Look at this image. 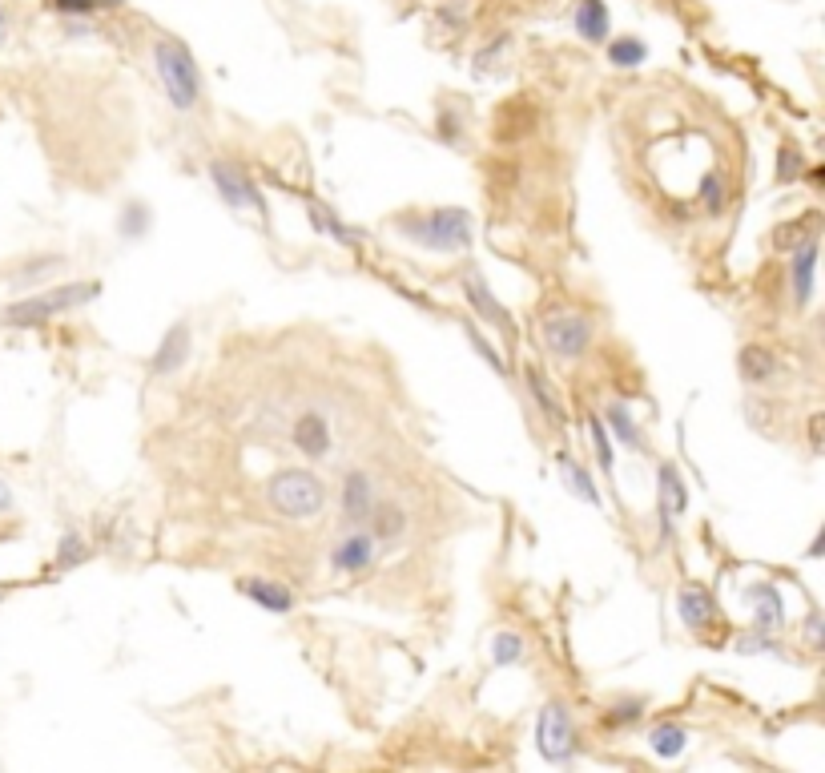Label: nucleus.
<instances>
[{
	"mask_svg": "<svg viewBox=\"0 0 825 773\" xmlns=\"http://www.w3.org/2000/svg\"><path fill=\"white\" fill-rule=\"evenodd\" d=\"M101 294V282L89 278V282H65V286H49V290H37L29 298H17L13 306H5V327H41V323H53L57 315H69L77 306L93 302Z\"/></svg>",
	"mask_w": 825,
	"mask_h": 773,
	"instance_id": "3",
	"label": "nucleus"
},
{
	"mask_svg": "<svg viewBox=\"0 0 825 773\" xmlns=\"http://www.w3.org/2000/svg\"><path fill=\"white\" fill-rule=\"evenodd\" d=\"M190 351H194V331H190V323H186V319L170 323V331L161 335V343H157L153 355H149V375H153V379L178 375V371L190 363Z\"/></svg>",
	"mask_w": 825,
	"mask_h": 773,
	"instance_id": "8",
	"label": "nucleus"
},
{
	"mask_svg": "<svg viewBox=\"0 0 825 773\" xmlns=\"http://www.w3.org/2000/svg\"><path fill=\"white\" fill-rule=\"evenodd\" d=\"M809 447L821 451V415H809Z\"/></svg>",
	"mask_w": 825,
	"mask_h": 773,
	"instance_id": "43",
	"label": "nucleus"
},
{
	"mask_svg": "<svg viewBox=\"0 0 825 773\" xmlns=\"http://www.w3.org/2000/svg\"><path fill=\"white\" fill-rule=\"evenodd\" d=\"M210 182H214V190L222 194L226 206L250 210V214H258V218H266V198H262V190H258L238 166H230V162H210Z\"/></svg>",
	"mask_w": 825,
	"mask_h": 773,
	"instance_id": "7",
	"label": "nucleus"
},
{
	"mask_svg": "<svg viewBox=\"0 0 825 773\" xmlns=\"http://www.w3.org/2000/svg\"><path fill=\"white\" fill-rule=\"evenodd\" d=\"M463 298L471 302V311H475L483 323H491L495 331H508V335H512V315H508V306L491 294V286L483 282L479 270H467V274H463Z\"/></svg>",
	"mask_w": 825,
	"mask_h": 773,
	"instance_id": "13",
	"label": "nucleus"
},
{
	"mask_svg": "<svg viewBox=\"0 0 825 773\" xmlns=\"http://www.w3.org/2000/svg\"><path fill=\"white\" fill-rule=\"evenodd\" d=\"M266 500L282 520H314L326 508V484L306 468H282L266 480Z\"/></svg>",
	"mask_w": 825,
	"mask_h": 773,
	"instance_id": "4",
	"label": "nucleus"
},
{
	"mask_svg": "<svg viewBox=\"0 0 825 773\" xmlns=\"http://www.w3.org/2000/svg\"><path fill=\"white\" fill-rule=\"evenodd\" d=\"M801 170H805V162H801V149L781 145V149H777V182H781V186H789V182H797V178H801Z\"/></svg>",
	"mask_w": 825,
	"mask_h": 773,
	"instance_id": "37",
	"label": "nucleus"
},
{
	"mask_svg": "<svg viewBox=\"0 0 825 773\" xmlns=\"http://www.w3.org/2000/svg\"><path fill=\"white\" fill-rule=\"evenodd\" d=\"M737 653H773V641L769 633H749V637H737Z\"/></svg>",
	"mask_w": 825,
	"mask_h": 773,
	"instance_id": "40",
	"label": "nucleus"
},
{
	"mask_svg": "<svg viewBox=\"0 0 825 773\" xmlns=\"http://www.w3.org/2000/svg\"><path fill=\"white\" fill-rule=\"evenodd\" d=\"M447 145H459V137H463V117L455 113V109H439V129H435Z\"/></svg>",
	"mask_w": 825,
	"mask_h": 773,
	"instance_id": "38",
	"label": "nucleus"
},
{
	"mask_svg": "<svg viewBox=\"0 0 825 773\" xmlns=\"http://www.w3.org/2000/svg\"><path fill=\"white\" fill-rule=\"evenodd\" d=\"M745 604H749V612H753V629L777 633V629L785 625V596H781L777 584H769V580L749 584V588H745Z\"/></svg>",
	"mask_w": 825,
	"mask_h": 773,
	"instance_id": "14",
	"label": "nucleus"
},
{
	"mask_svg": "<svg viewBox=\"0 0 825 773\" xmlns=\"http://www.w3.org/2000/svg\"><path fill=\"white\" fill-rule=\"evenodd\" d=\"M648 61V45L640 37H616L608 41V65L612 69H640Z\"/></svg>",
	"mask_w": 825,
	"mask_h": 773,
	"instance_id": "27",
	"label": "nucleus"
},
{
	"mask_svg": "<svg viewBox=\"0 0 825 773\" xmlns=\"http://www.w3.org/2000/svg\"><path fill=\"white\" fill-rule=\"evenodd\" d=\"M813 274H817V234L789 250V290L797 311H805L813 302Z\"/></svg>",
	"mask_w": 825,
	"mask_h": 773,
	"instance_id": "15",
	"label": "nucleus"
},
{
	"mask_svg": "<svg viewBox=\"0 0 825 773\" xmlns=\"http://www.w3.org/2000/svg\"><path fill=\"white\" fill-rule=\"evenodd\" d=\"M290 443L306 455V459H326L330 455V447H335V435H330V419L322 415V411H302L298 419H294V427H290Z\"/></svg>",
	"mask_w": 825,
	"mask_h": 773,
	"instance_id": "12",
	"label": "nucleus"
},
{
	"mask_svg": "<svg viewBox=\"0 0 825 773\" xmlns=\"http://www.w3.org/2000/svg\"><path fill=\"white\" fill-rule=\"evenodd\" d=\"M5 512H13V488L0 480V516H5Z\"/></svg>",
	"mask_w": 825,
	"mask_h": 773,
	"instance_id": "44",
	"label": "nucleus"
},
{
	"mask_svg": "<svg viewBox=\"0 0 825 773\" xmlns=\"http://www.w3.org/2000/svg\"><path fill=\"white\" fill-rule=\"evenodd\" d=\"M61 270H65V258L53 254V258H41V262L25 266V270L13 278V286H33V282H45V278H53V274H61Z\"/></svg>",
	"mask_w": 825,
	"mask_h": 773,
	"instance_id": "35",
	"label": "nucleus"
},
{
	"mask_svg": "<svg viewBox=\"0 0 825 773\" xmlns=\"http://www.w3.org/2000/svg\"><path fill=\"white\" fill-rule=\"evenodd\" d=\"M153 69H157V81L170 97L174 109L190 113L198 109L202 101V69L190 53V45H182L178 37H157L153 41Z\"/></svg>",
	"mask_w": 825,
	"mask_h": 773,
	"instance_id": "2",
	"label": "nucleus"
},
{
	"mask_svg": "<svg viewBox=\"0 0 825 773\" xmlns=\"http://www.w3.org/2000/svg\"><path fill=\"white\" fill-rule=\"evenodd\" d=\"M379 496H375V476L371 472H347L343 476V492H339V512L351 528H367L371 512H375Z\"/></svg>",
	"mask_w": 825,
	"mask_h": 773,
	"instance_id": "9",
	"label": "nucleus"
},
{
	"mask_svg": "<svg viewBox=\"0 0 825 773\" xmlns=\"http://www.w3.org/2000/svg\"><path fill=\"white\" fill-rule=\"evenodd\" d=\"M660 536L669 540L673 532V520H681L689 512V484L681 476L677 463H660Z\"/></svg>",
	"mask_w": 825,
	"mask_h": 773,
	"instance_id": "11",
	"label": "nucleus"
},
{
	"mask_svg": "<svg viewBox=\"0 0 825 773\" xmlns=\"http://www.w3.org/2000/svg\"><path fill=\"white\" fill-rule=\"evenodd\" d=\"M238 592L246 600H254L262 612H274V616H290L294 612V592L282 584V580H270V576H246L238 584Z\"/></svg>",
	"mask_w": 825,
	"mask_h": 773,
	"instance_id": "17",
	"label": "nucleus"
},
{
	"mask_svg": "<svg viewBox=\"0 0 825 773\" xmlns=\"http://www.w3.org/2000/svg\"><path fill=\"white\" fill-rule=\"evenodd\" d=\"M379 560V540L367 528H351L335 548H330V568L335 572H367Z\"/></svg>",
	"mask_w": 825,
	"mask_h": 773,
	"instance_id": "10",
	"label": "nucleus"
},
{
	"mask_svg": "<svg viewBox=\"0 0 825 773\" xmlns=\"http://www.w3.org/2000/svg\"><path fill=\"white\" fill-rule=\"evenodd\" d=\"M149 222H153L149 206H145V202H129V206L121 210V218H117V234L129 238V242H137V238L149 234Z\"/></svg>",
	"mask_w": 825,
	"mask_h": 773,
	"instance_id": "30",
	"label": "nucleus"
},
{
	"mask_svg": "<svg viewBox=\"0 0 825 773\" xmlns=\"http://www.w3.org/2000/svg\"><path fill=\"white\" fill-rule=\"evenodd\" d=\"M648 749H652L656 757H665V761H677V757L689 749V729L677 725V721H660V725H652V733H648Z\"/></svg>",
	"mask_w": 825,
	"mask_h": 773,
	"instance_id": "23",
	"label": "nucleus"
},
{
	"mask_svg": "<svg viewBox=\"0 0 825 773\" xmlns=\"http://www.w3.org/2000/svg\"><path fill=\"white\" fill-rule=\"evenodd\" d=\"M85 560H89V540L81 532H65L57 544V556H53V572H73Z\"/></svg>",
	"mask_w": 825,
	"mask_h": 773,
	"instance_id": "28",
	"label": "nucleus"
},
{
	"mask_svg": "<svg viewBox=\"0 0 825 773\" xmlns=\"http://www.w3.org/2000/svg\"><path fill=\"white\" fill-rule=\"evenodd\" d=\"M640 717H644V701H640V697H624V701H616V705L604 709V725H608V729H632Z\"/></svg>",
	"mask_w": 825,
	"mask_h": 773,
	"instance_id": "33",
	"label": "nucleus"
},
{
	"mask_svg": "<svg viewBox=\"0 0 825 773\" xmlns=\"http://www.w3.org/2000/svg\"><path fill=\"white\" fill-rule=\"evenodd\" d=\"M491 661L508 669V665H520L524 661V637L520 633H495L491 637Z\"/></svg>",
	"mask_w": 825,
	"mask_h": 773,
	"instance_id": "32",
	"label": "nucleus"
},
{
	"mask_svg": "<svg viewBox=\"0 0 825 773\" xmlns=\"http://www.w3.org/2000/svg\"><path fill=\"white\" fill-rule=\"evenodd\" d=\"M367 532L383 544V540H399L407 532V512L399 504H375L371 520H367Z\"/></svg>",
	"mask_w": 825,
	"mask_h": 773,
	"instance_id": "26",
	"label": "nucleus"
},
{
	"mask_svg": "<svg viewBox=\"0 0 825 773\" xmlns=\"http://www.w3.org/2000/svg\"><path fill=\"white\" fill-rule=\"evenodd\" d=\"M572 25H576L580 41H588V45H604V41H608V33H612L608 0H576V9H572Z\"/></svg>",
	"mask_w": 825,
	"mask_h": 773,
	"instance_id": "19",
	"label": "nucleus"
},
{
	"mask_svg": "<svg viewBox=\"0 0 825 773\" xmlns=\"http://www.w3.org/2000/svg\"><path fill=\"white\" fill-rule=\"evenodd\" d=\"M508 45H512V37H508V33H504V37H495V41H491L487 49H479V53H475V65H479V69H491V61L500 57V53H504Z\"/></svg>",
	"mask_w": 825,
	"mask_h": 773,
	"instance_id": "41",
	"label": "nucleus"
},
{
	"mask_svg": "<svg viewBox=\"0 0 825 773\" xmlns=\"http://www.w3.org/2000/svg\"><path fill=\"white\" fill-rule=\"evenodd\" d=\"M588 431H592V447H596V459H600L604 476H612V468H616V451H612V435H608L604 419H600V415H588Z\"/></svg>",
	"mask_w": 825,
	"mask_h": 773,
	"instance_id": "34",
	"label": "nucleus"
},
{
	"mask_svg": "<svg viewBox=\"0 0 825 773\" xmlns=\"http://www.w3.org/2000/svg\"><path fill=\"white\" fill-rule=\"evenodd\" d=\"M395 230L403 238H411L415 246L435 250V254H463L475 238V222L459 206H439V210H427V214H403V218H395Z\"/></svg>",
	"mask_w": 825,
	"mask_h": 773,
	"instance_id": "1",
	"label": "nucleus"
},
{
	"mask_svg": "<svg viewBox=\"0 0 825 773\" xmlns=\"http://www.w3.org/2000/svg\"><path fill=\"white\" fill-rule=\"evenodd\" d=\"M556 472H560V480H564L568 496H576V500H580V504H588V508H604V496H600L596 480L588 476V468H584V463H580L576 455L560 451V455H556Z\"/></svg>",
	"mask_w": 825,
	"mask_h": 773,
	"instance_id": "18",
	"label": "nucleus"
},
{
	"mask_svg": "<svg viewBox=\"0 0 825 773\" xmlns=\"http://www.w3.org/2000/svg\"><path fill=\"white\" fill-rule=\"evenodd\" d=\"M604 427H608L628 451H644V431H640L636 415H632L624 403H608V407H604Z\"/></svg>",
	"mask_w": 825,
	"mask_h": 773,
	"instance_id": "24",
	"label": "nucleus"
},
{
	"mask_svg": "<svg viewBox=\"0 0 825 773\" xmlns=\"http://www.w3.org/2000/svg\"><path fill=\"white\" fill-rule=\"evenodd\" d=\"M677 612H681V625L689 633H705L709 625H717V600L705 584H685L681 596H677Z\"/></svg>",
	"mask_w": 825,
	"mask_h": 773,
	"instance_id": "16",
	"label": "nucleus"
},
{
	"mask_svg": "<svg viewBox=\"0 0 825 773\" xmlns=\"http://www.w3.org/2000/svg\"><path fill=\"white\" fill-rule=\"evenodd\" d=\"M9 41V17H5V9H0V45Z\"/></svg>",
	"mask_w": 825,
	"mask_h": 773,
	"instance_id": "45",
	"label": "nucleus"
},
{
	"mask_svg": "<svg viewBox=\"0 0 825 773\" xmlns=\"http://www.w3.org/2000/svg\"><path fill=\"white\" fill-rule=\"evenodd\" d=\"M817 222H821L817 214H805V218H797V222H785V226H777V230H773V246L789 254V250H793L797 242H805V238H813V234H817Z\"/></svg>",
	"mask_w": 825,
	"mask_h": 773,
	"instance_id": "29",
	"label": "nucleus"
},
{
	"mask_svg": "<svg viewBox=\"0 0 825 773\" xmlns=\"http://www.w3.org/2000/svg\"><path fill=\"white\" fill-rule=\"evenodd\" d=\"M536 749H540V757L552 761V765L576 761V753H580V733H576V721H572L568 705L548 701V705L540 709V717H536Z\"/></svg>",
	"mask_w": 825,
	"mask_h": 773,
	"instance_id": "5",
	"label": "nucleus"
},
{
	"mask_svg": "<svg viewBox=\"0 0 825 773\" xmlns=\"http://www.w3.org/2000/svg\"><path fill=\"white\" fill-rule=\"evenodd\" d=\"M540 335H544V347L552 351V359L576 363V359H584V351L592 343V323L580 311H552V315H544Z\"/></svg>",
	"mask_w": 825,
	"mask_h": 773,
	"instance_id": "6",
	"label": "nucleus"
},
{
	"mask_svg": "<svg viewBox=\"0 0 825 773\" xmlns=\"http://www.w3.org/2000/svg\"><path fill=\"white\" fill-rule=\"evenodd\" d=\"M467 339L475 343V351L483 355V363H491V367H495V371H500V375H508V363H504L500 355H495V347H491V343H487V339H483V335H479L475 327H467Z\"/></svg>",
	"mask_w": 825,
	"mask_h": 773,
	"instance_id": "39",
	"label": "nucleus"
},
{
	"mask_svg": "<svg viewBox=\"0 0 825 773\" xmlns=\"http://www.w3.org/2000/svg\"><path fill=\"white\" fill-rule=\"evenodd\" d=\"M310 218L318 222V230H326L330 238H335V242H343V246H359V234L355 230H347L335 214H326V210H318V206H310Z\"/></svg>",
	"mask_w": 825,
	"mask_h": 773,
	"instance_id": "36",
	"label": "nucleus"
},
{
	"mask_svg": "<svg viewBox=\"0 0 825 773\" xmlns=\"http://www.w3.org/2000/svg\"><path fill=\"white\" fill-rule=\"evenodd\" d=\"M524 383H528V395H532V403L544 411V419L552 423V427H564V407H560V399H556V391H552V383H548V375L540 371V367H524Z\"/></svg>",
	"mask_w": 825,
	"mask_h": 773,
	"instance_id": "22",
	"label": "nucleus"
},
{
	"mask_svg": "<svg viewBox=\"0 0 825 773\" xmlns=\"http://www.w3.org/2000/svg\"><path fill=\"white\" fill-rule=\"evenodd\" d=\"M125 0H45V9L61 13V17H93V13H105V9H121Z\"/></svg>",
	"mask_w": 825,
	"mask_h": 773,
	"instance_id": "31",
	"label": "nucleus"
},
{
	"mask_svg": "<svg viewBox=\"0 0 825 773\" xmlns=\"http://www.w3.org/2000/svg\"><path fill=\"white\" fill-rule=\"evenodd\" d=\"M536 129V109L524 105V101H512V105H500V113H495V129L491 137L495 141H520Z\"/></svg>",
	"mask_w": 825,
	"mask_h": 773,
	"instance_id": "21",
	"label": "nucleus"
},
{
	"mask_svg": "<svg viewBox=\"0 0 825 773\" xmlns=\"http://www.w3.org/2000/svg\"><path fill=\"white\" fill-rule=\"evenodd\" d=\"M737 371H741V379L749 387H769L777 379V355L769 347H761V343H749L737 355Z\"/></svg>",
	"mask_w": 825,
	"mask_h": 773,
	"instance_id": "20",
	"label": "nucleus"
},
{
	"mask_svg": "<svg viewBox=\"0 0 825 773\" xmlns=\"http://www.w3.org/2000/svg\"><path fill=\"white\" fill-rule=\"evenodd\" d=\"M697 202H701V210H705L709 218L725 214V210H729V178H725L721 170H709V174L697 182Z\"/></svg>",
	"mask_w": 825,
	"mask_h": 773,
	"instance_id": "25",
	"label": "nucleus"
},
{
	"mask_svg": "<svg viewBox=\"0 0 825 773\" xmlns=\"http://www.w3.org/2000/svg\"><path fill=\"white\" fill-rule=\"evenodd\" d=\"M801 633H805V645H809L813 653L825 645V641H821V612H817V608L805 616V629H801Z\"/></svg>",
	"mask_w": 825,
	"mask_h": 773,
	"instance_id": "42",
	"label": "nucleus"
}]
</instances>
